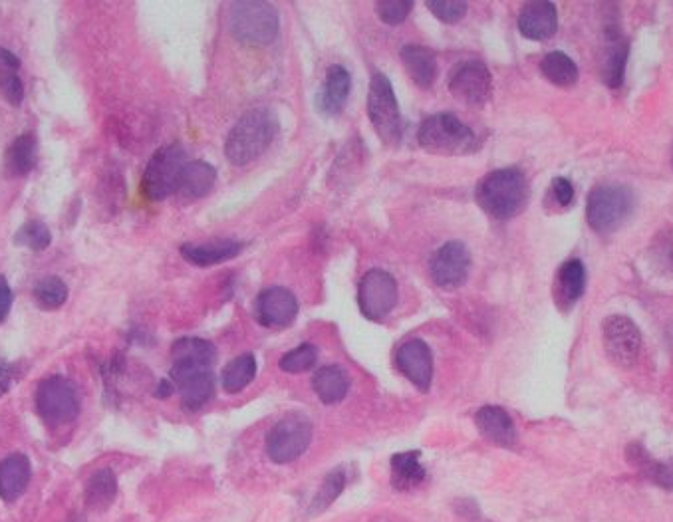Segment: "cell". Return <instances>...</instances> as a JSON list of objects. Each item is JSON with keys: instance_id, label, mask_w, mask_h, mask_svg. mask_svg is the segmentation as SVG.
<instances>
[{"instance_id": "1", "label": "cell", "mask_w": 673, "mask_h": 522, "mask_svg": "<svg viewBox=\"0 0 673 522\" xmlns=\"http://www.w3.org/2000/svg\"><path fill=\"white\" fill-rule=\"evenodd\" d=\"M475 197L489 217L507 221L525 209L529 199V181L517 167L495 169L479 181Z\"/></svg>"}, {"instance_id": "2", "label": "cell", "mask_w": 673, "mask_h": 522, "mask_svg": "<svg viewBox=\"0 0 673 522\" xmlns=\"http://www.w3.org/2000/svg\"><path fill=\"white\" fill-rule=\"evenodd\" d=\"M278 133V120L269 108H255L247 112L227 135L225 155L237 165H249L261 157Z\"/></svg>"}, {"instance_id": "3", "label": "cell", "mask_w": 673, "mask_h": 522, "mask_svg": "<svg viewBox=\"0 0 673 522\" xmlns=\"http://www.w3.org/2000/svg\"><path fill=\"white\" fill-rule=\"evenodd\" d=\"M417 141L425 151L439 155H465L479 145L475 131L453 114L425 118L417 131Z\"/></svg>"}, {"instance_id": "4", "label": "cell", "mask_w": 673, "mask_h": 522, "mask_svg": "<svg viewBox=\"0 0 673 522\" xmlns=\"http://www.w3.org/2000/svg\"><path fill=\"white\" fill-rule=\"evenodd\" d=\"M634 191L626 185L604 183L590 191L586 203L588 225L596 233H610L618 229L634 211Z\"/></svg>"}, {"instance_id": "5", "label": "cell", "mask_w": 673, "mask_h": 522, "mask_svg": "<svg viewBox=\"0 0 673 522\" xmlns=\"http://www.w3.org/2000/svg\"><path fill=\"white\" fill-rule=\"evenodd\" d=\"M187 163V153L179 143L159 147L145 167L141 179L143 195L149 201H163L177 193Z\"/></svg>"}, {"instance_id": "6", "label": "cell", "mask_w": 673, "mask_h": 522, "mask_svg": "<svg viewBox=\"0 0 673 522\" xmlns=\"http://www.w3.org/2000/svg\"><path fill=\"white\" fill-rule=\"evenodd\" d=\"M231 32L247 46H265L278 34V10L270 2L245 0L231 6Z\"/></svg>"}, {"instance_id": "7", "label": "cell", "mask_w": 673, "mask_h": 522, "mask_svg": "<svg viewBox=\"0 0 673 522\" xmlns=\"http://www.w3.org/2000/svg\"><path fill=\"white\" fill-rule=\"evenodd\" d=\"M368 116H370L374 130L386 145L398 147L402 143V137H404L402 112H400L392 82L384 74H374L370 82Z\"/></svg>"}, {"instance_id": "8", "label": "cell", "mask_w": 673, "mask_h": 522, "mask_svg": "<svg viewBox=\"0 0 673 522\" xmlns=\"http://www.w3.org/2000/svg\"><path fill=\"white\" fill-rule=\"evenodd\" d=\"M312 423L304 413L284 415L267 435V455L276 465L296 461L310 447Z\"/></svg>"}, {"instance_id": "9", "label": "cell", "mask_w": 673, "mask_h": 522, "mask_svg": "<svg viewBox=\"0 0 673 522\" xmlns=\"http://www.w3.org/2000/svg\"><path fill=\"white\" fill-rule=\"evenodd\" d=\"M36 407L44 423L60 427L78 417L80 395L70 380L62 376H52L40 382L36 392Z\"/></svg>"}, {"instance_id": "10", "label": "cell", "mask_w": 673, "mask_h": 522, "mask_svg": "<svg viewBox=\"0 0 673 522\" xmlns=\"http://www.w3.org/2000/svg\"><path fill=\"white\" fill-rule=\"evenodd\" d=\"M604 350L610 362L618 368L636 366L642 350V332L634 320L622 314H612L602 322Z\"/></svg>"}, {"instance_id": "11", "label": "cell", "mask_w": 673, "mask_h": 522, "mask_svg": "<svg viewBox=\"0 0 673 522\" xmlns=\"http://www.w3.org/2000/svg\"><path fill=\"white\" fill-rule=\"evenodd\" d=\"M396 304H398L396 278L382 268L368 270L358 284L360 312L372 322H382L386 316L392 314Z\"/></svg>"}, {"instance_id": "12", "label": "cell", "mask_w": 673, "mask_h": 522, "mask_svg": "<svg viewBox=\"0 0 673 522\" xmlns=\"http://www.w3.org/2000/svg\"><path fill=\"white\" fill-rule=\"evenodd\" d=\"M447 86L455 100L467 106H483L491 98L493 78L481 60H465L451 70Z\"/></svg>"}, {"instance_id": "13", "label": "cell", "mask_w": 673, "mask_h": 522, "mask_svg": "<svg viewBox=\"0 0 673 522\" xmlns=\"http://www.w3.org/2000/svg\"><path fill=\"white\" fill-rule=\"evenodd\" d=\"M471 268V253L461 241L445 243L431 259V278L443 290H455L465 284Z\"/></svg>"}, {"instance_id": "14", "label": "cell", "mask_w": 673, "mask_h": 522, "mask_svg": "<svg viewBox=\"0 0 673 522\" xmlns=\"http://www.w3.org/2000/svg\"><path fill=\"white\" fill-rule=\"evenodd\" d=\"M171 382L181 393V401L189 411L201 409L215 393L211 368L195 364H173Z\"/></svg>"}, {"instance_id": "15", "label": "cell", "mask_w": 673, "mask_h": 522, "mask_svg": "<svg viewBox=\"0 0 673 522\" xmlns=\"http://www.w3.org/2000/svg\"><path fill=\"white\" fill-rule=\"evenodd\" d=\"M296 314H298V300L288 288L270 286L255 300V318L265 328L282 330L294 322Z\"/></svg>"}, {"instance_id": "16", "label": "cell", "mask_w": 673, "mask_h": 522, "mask_svg": "<svg viewBox=\"0 0 673 522\" xmlns=\"http://www.w3.org/2000/svg\"><path fill=\"white\" fill-rule=\"evenodd\" d=\"M398 368L404 374L405 378L421 392H427L433 380V356L429 346L419 340H407L402 344V348L398 350L396 356Z\"/></svg>"}, {"instance_id": "17", "label": "cell", "mask_w": 673, "mask_h": 522, "mask_svg": "<svg viewBox=\"0 0 673 522\" xmlns=\"http://www.w3.org/2000/svg\"><path fill=\"white\" fill-rule=\"evenodd\" d=\"M630 54V42L622 34L618 24L604 26V62H602V78L608 88L616 90L624 84L626 64Z\"/></svg>"}, {"instance_id": "18", "label": "cell", "mask_w": 673, "mask_h": 522, "mask_svg": "<svg viewBox=\"0 0 673 522\" xmlns=\"http://www.w3.org/2000/svg\"><path fill=\"white\" fill-rule=\"evenodd\" d=\"M479 433L493 445L513 449L517 443V427L513 417L499 405H485L475 413Z\"/></svg>"}, {"instance_id": "19", "label": "cell", "mask_w": 673, "mask_h": 522, "mask_svg": "<svg viewBox=\"0 0 673 522\" xmlns=\"http://www.w3.org/2000/svg\"><path fill=\"white\" fill-rule=\"evenodd\" d=\"M584 288H586V268L582 261L568 259L562 262L552 286L556 306L560 310H570L582 298Z\"/></svg>"}, {"instance_id": "20", "label": "cell", "mask_w": 673, "mask_h": 522, "mask_svg": "<svg viewBox=\"0 0 673 522\" xmlns=\"http://www.w3.org/2000/svg\"><path fill=\"white\" fill-rule=\"evenodd\" d=\"M558 28L556 6L548 0H535L525 4L519 14V30L529 40H546Z\"/></svg>"}, {"instance_id": "21", "label": "cell", "mask_w": 673, "mask_h": 522, "mask_svg": "<svg viewBox=\"0 0 673 522\" xmlns=\"http://www.w3.org/2000/svg\"><path fill=\"white\" fill-rule=\"evenodd\" d=\"M352 88V78L344 66H330L326 70L324 86L318 96V110L326 116H336L344 110Z\"/></svg>"}, {"instance_id": "22", "label": "cell", "mask_w": 673, "mask_h": 522, "mask_svg": "<svg viewBox=\"0 0 673 522\" xmlns=\"http://www.w3.org/2000/svg\"><path fill=\"white\" fill-rule=\"evenodd\" d=\"M32 477L30 459L22 453L8 455L0 463V499L6 503H14L24 495Z\"/></svg>"}, {"instance_id": "23", "label": "cell", "mask_w": 673, "mask_h": 522, "mask_svg": "<svg viewBox=\"0 0 673 522\" xmlns=\"http://www.w3.org/2000/svg\"><path fill=\"white\" fill-rule=\"evenodd\" d=\"M241 251H243V243L231 241V239H221V241L203 243V245L187 243L181 247L183 259L195 266H213V264L231 261L239 257Z\"/></svg>"}, {"instance_id": "24", "label": "cell", "mask_w": 673, "mask_h": 522, "mask_svg": "<svg viewBox=\"0 0 673 522\" xmlns=\"http://www.w3.org/2000/svg\"><path fill=\"white\" fill-rule=\"evenodd\" d=\"M400 56H402V62H404L409 78L419 88L427 90L433 86L437 78V60L429 48L417 46V44H405Z\"/></svg>"}, {"instance_id": "25", "label": "cell", "mask_w": 673, "mask_h": 522, "mask_svg": "<svg viewBox=\"0 0 673 522\" xmlns=\"http://www.w3.org/2000/svg\"><path fill=\"white\" fill-rule=\"evenodd\" d=\"M312 388L322 403L334 405L350 392V376L340 366H324L314 374Z\"/></svg>"}, {"instance_id": "26", "label": "cell", "mask_w": 673, "mask_h": 522, "mask_svg": "<svg viewBox=\"0 0 673 522\" xmlns=\"http://www.w3.org/2000/svg\"><path fill=\"white\" fill-rule=\"evenodd\" d=\"M215 181H217V171L213 165L201 159L189 161L183 171L177 193L185 199H201L207 193H211V189L215 187Z\"/></svg>"}, {"instance_id": "27", "label": "cell", "mask_w": 673, "mask_h": 522, "mask_svg": "<svg viewBox=\"0 0 673 522\" xmlns=\"http://www.w3.org/2000/svg\"><path fill=\"white\" fill-rule=\"evenodd\" d=\"M116 495H118V479H116L114 471L112 469H100L90 477V481L86 485L84 499H86L88 509H92L96 513H104L114 505Z\"/></svg>"}, {"instance_id": "28", "label": "cell", "mask_w": 673, "mask_h": 522, "mask_svg": "<svg viewBox=\"0 0 673 522\" xmlns=\"http://www.w3.org/2000/svg\"><path fill=\"white\" fill-rule=\"evenodd\" d=\"M38 159V141L34 133L18 135L6 151V171L12 177L28 175Z\"/></svg>"}, {"instance_id": "29", "label": "cell", "mask_w": 673, "mask_h": 522, "mask_svg": "<svg viewBox=\"0 0 673 522\" xmlns=\"http://www.w3.org/2000/svg\"><path fill=\"white\" fill-rule=\"evenodd\" d=\"M171 356L173 364H195L213 368L217 360V348L201 338H179L171 346Z\"/></svg>"}, {"instance_id": "30", "label": "cell", "mask_w": 673, "mask_h": 522, "mask_svg": "<svg viewBox=\"0 0 673 522\" xmlns=\"http://www.w3.org/2000/svg\"><path fill=\"white\" fill-rule=\"evenodd\" d=\"M425 479V467L419 461V451L398 453L392 457V485L398 491H411Z\"/></svg>"}, {"instance_id": "31", "label": "cell", "mask_w": 673, "mask_h": 522, "mask_svg": "<svg viewBox=\"0 0 673 522\" xmlns=\"http://www.w3.org/2000/svg\"><path fill=\"white\" fill-rule=\"evenodd\" d=\"M540 72L550 84H554L558 88H572L578 82V66L574 64V60L568 54H564L560 50L548 52L542 58Z\"/></svg>"}, {"instance_id": "32", "label": "cell", "mask_w": 673, "mask_h": 522, "mask_svg": "<svg viewBox=\"0 0 673 522\" xmlns=\"http://www.w3.org/2000/svg\"><path fill=\"white\" fill-rule=\"evenodd\" d=\"M257 376V360L253 354H243L231 360L223 370V390L227 393L243 392Z\"/></svg>"}, {"instance_id": "33", "label": "cell", "mask_w": 673, "mask_h": 522, "mask_svg": "<svg viewBox=\"0 0 673 522\" xmlns=\"http://www.w3.org/2000/svg\"><path fill=\"white\" fill-rule=\"evenodd\" d=\"M346 487V473L342 469H334L332 473L326 475V479L322 481L320 489L316 491L312 505H310V515H320L322 511H326L344 491Z\"/></svg>"}, {"instance_id": "34", "label": "cell", "mask_w": 673, "mask_h": 522, "mask_svg": "<svg viewBox=\"0 0 673 522\" xmlns=\"http://www.w3.org/2000/svg\"><path fill=\"white\" fill-rule=\"evenodd\" d=\"M650 261L652 266L664 274L673 278V229H662L650 247Z\"/></svg>"}, {"instance_id": "35", "label": "cell", "mask_w": 673, "mask_h": 522, "mask_svg": "<svg viewBox=\"0 0 673 522\" xmlns=\"http://www.w3.org/2000/svg\"><path fill=\"white\" fill-rule=\"evenodd\" d=\"M34 296L42 308L54 310V308H60L68 300V286L58 276H48L36 284Z\"/></svg>"}, {"instance_id": "36", "label": "cell", "mask_w": 673, "mask_h": 522, "mask_svg": "<svg viewBox=\"0 0 673 522\" xmlns=\"http://www.w3.org/2000/svg\"><path fill=\"white\" fill-rule=\"evenodd\" d=\"M318 362V350L312 346V344H302L290 352H286L278 366L282 372L286 374H302V372H308L316 366Z\"/></svg>"}, {"instance_id": "37", "label": "cell", "mask_w": 673, "mask_h": 522, "mask_svg": "<svg viewBox=\"0 0 673 522\" xmlns=\"http://www.w3.org/2000/svg\"><path fill=\"white\" fill-rule=\"evenodd\" d=\"M14 241H16V245L38 253V251H44V249L50 247L52 235H50V229L44 223L30 221L16 233Z\"/></svg>"}, {"instance_id": "38", "label": "cell", "mask_w": 673, "mask_h": 522, "mask_svg": "<svg viewBox=\"0 0 673 522\" xmlns=\"http://www.w3.org/2000/svg\"><path fill=\"white\" fill-rule=\"evenodd\" d=\"M0 90H2L4 98L8 100V104H12L16 108L22 104L24 86H22V80H20L16 68L0 66Z\"/></svg>"}, {"instance_id": "39", "label": "cell", "mask_w": 673, "mask_h": 522, "mask_svg": "<svg viewBox=\"0 0 673 522\" xmlns=\"http://www.w3.org/2000/svg\"><path fill=\"white\" fill-rule=\"evenodd\" d=\"M427 8L447 24H455L467 14V2L463 0H429Z\"/></svg>"}, {"instance_id": "40", "label": "cell", "mask_w": 673, "mask_h": 522, "mask_svg": "<svg viewBox=\"0 0 673 522\" xmlns=\"http://www.w3.org/2000/svg\"><path fill=\"white\" fill-rule=\"evenodd\" d=\"M411 8H413L411 0H382V2H378L376 12H378L382 22H386L390 26H398L409 16Z\"/></svg>"}, {"instance_id": "41", "label": "cell", "mask_w": 673, "mask_h": 522, "mask_svg": "<svg viewBox=\"0 0 673 522\" xmlns=\"http://www.w3.org/2000/svg\"><path fill=\"white\" fill-rule=\"evenodd\" d=\"M626 459L628 463L638 471L642 473L646 479L650 477L654 465H656V459H652V455L644 449V445L640 443H630L628 449H626Z\"/></svg>"}, {"instance_id": "42", "label": "cell", "mask_w": 673, "mask_h": 522, "mask_svg": "<svg viewBox=\"0 0 673 522\" xmlns=\"http://www.w3.org/2000/svg\"><path fill=\"white\" fill-rule=\"evenodd\" d=\"M548 199L558 207V209H566L568 205H572L574 201V187L566 177H556L550 185L548 191Z\"/></svg>"}, {"instance_id": "43", "label": "cell", "mask_w": 673, "mask_h": 522, "mask_svg": "<svg viewBox=\"0 0 673 522\" xmlns=\"http://www.w3.org/2000/svg\"><path fill=\"white\" fill-rule=\"evenodd\" d=\"M652 483H656L658 487L666 489V491H673V459L666 461V463H660L656 461L650 477H648Z\"/></svg>"}, {"instance_id": "44", "label": "cell", "mask_w": 673, "mask_h": 522, "mask_svg": "<svg viewBox=\"0 0 673 522\" xmlns=\"http://www.w3.org/2000/svg\"><path fill=\"white\" fill-rule=\"evenodd\" d=\"M10 306H12V290L6 282V278L0 276V322L6 320V316L10 312Z\"/></svg>"}, {"instance_id": "45", "label": "cell", "mask_w": 673, "mask_h": 522, "mask_svg": "<svg viewBox=\"0 0 673 522\" xmlns=\"http://www.w3.org/2000/svg\"><path fill=\"white\" fill-rule=\"evenodd\" d=\"M14 382V372L8 366H0V397L10 390Z\"/></svg>"}, {"instance_id": "46", "label": "cell", "mask_w": 673, "mask_h": 522, "mask_svg": "<svg viewBox=\"0 0 673 522\" xmlns=\"http://www.w3.org/2000/svg\"><path fill=\"white\" fill-rule=\"evenodd\" d=\"M0 66H6V68H20V60L16 58V54H12L10 50L2 48L0 46Z\"/></svg>"}, {"instance_id": "47", "label": "cell", "mask_w": 673, "mask_h": 522, "mask_svg": "<svg viewBox=\"0 0 673 522\" xmlns=\"http://www.w3.org/2000/svg\"><path fill=\"white\" fill-rule=\"evenodd\" d=\"M173 390H175L173 382H161V384H159V388H157V392H155V395H157V397H169V395L173 393Z\"/></svg>"}, {"instance_id": "48", "label": "cell", "mask_w": 673, "mask_h": 522, "mask_svg": "<svg viewBox=\"0 0 673 522\" xmlns=\"http://www.w3.org/2000/svg\"><path fill=\"white\" fill-rule=\"evenodd\" d=\"M672 167H673V145H672Z\"/></svg>"}]
</instances>
